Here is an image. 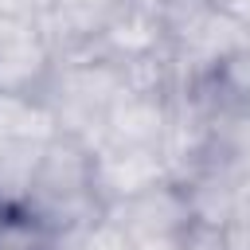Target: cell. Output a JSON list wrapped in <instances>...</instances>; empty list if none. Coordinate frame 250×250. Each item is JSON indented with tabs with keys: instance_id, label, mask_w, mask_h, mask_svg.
<instances>
[{
	"instance_id": "12",
	"label": "cell",
	"mask_w": 250,
	"mask_h": 250,
	"mask_svg": "<svg viewBox=\"0 0 250 250\" xmlns=\"http://www.w3.org/2000/svg\"><path fill=\"white\" fill-rule=\"evenodd\" d=\"M176 250H227V246H223V234H219V230H211V227H199V223H195V227L180 238V246H176Z\"/></svg>"
},
{
	"instance_id": "16",
	"label": "cell",
	"mask_w": 250,
	"mask_h": 250,
	"mask_svg": "<svg viewBox=\"0 0 250 250\" xmlns=\"http://www.w3.org/2000/svg\"><path fill=\"white\" fill-rule=\"evenodd\" d=\"M215 4H223V0H215Z\"/></svg>"
},
{
	"instance_id": "11",
	"label": "cell",
	"mask_w": 250,
	"mask_h": 250,
	"mask_svg": "<svg viewBox=\"0 0 250 250\" xmlns=\"http://www.w3.org/2000/svg\"><path fill=\"white\" fill-rule=\"evenodd\" d=\"M55 0H0V16L8 20H31V23H43L51 16Z\"/></svg>"
},
{
	"instance_id": "5",
	"label": "cell",
	"mask_w": 250,
	"mask_h": 250,
	"mask_svg": "<svg viewBox=\"0 0 250 250\" xmlns=\"http://www.w3.org/2000/svg\"><path fill=\"white\" fill-rule=\"evenodd\" d=\"M90 47L98 55L113 59V62H133V59L168 51V31H164L160 0H125L109 16V23L98 31V39Z\"/></svg>"
},
{
	"instance_id": "14",
	"label": "cell",
	"mask_w": 250,
	"mask_h": 250,
	"mask_svg": "<svg viewBox=\"0 0 250 250\" xmlns=\"http://www.w3.org/2000/svg\"><path fill=\"white\" fill-rule=\"evenodd\" d=\"M238 195L242 203H250V160H238Z\"/></svg>"
},
{
	"instance_id": "15",
	"label": "cell",
	"mask_w": 250,
	"mask_h": 250,
	"mask_svg": "<svg viewBox=\"0 0 250 250\" xmlns=\"http://www.w3.org/2000/svg\"><path fill=\"white\" fill-rule=\"evenodd\" d=\"M246 117H250V109H246Z\"/></svg>"
},
{
	"instance_id": "7",
	"label": "cell",
	"mask_w": 250,
	"mask_h": 250,
	"mask_svg": "<svg viewBox=\"0 0 250 250\" xmlns=\"http://www.w3.org/2000/svg\"><path fill=\"white\" fill-rule=\"evenodd\" d=\"M43 148L47 141H31V137L0 141V207L4 211L27 207L39 164H43Z\"/></svg>"
},
{
	"instance_id": "4",
	"label": "cell",
	"mask_w": 250,
	"mask_h": 250,
	"mask_svg": "<svg viewBox=\"0 0 250 250\" xmlns=\"http://www.w3.org/2000/svg\"><path fill=\"white\" fill-rule=\"evenodd\" d=\"M176 102L172 94H141L125 90L105 121H102V141L98 145H129V148H164V137L172 129Z\"/></svg>"
},
{
	"instance_id": "2",
	"label": "cell",
	"mask_w": 250,
	"mask_h": 250,
	"mask_svg": "<svg viewBox=\"0 0 250 250\" xmlns=\"http://www.w3.org/2000/svg\"><path fill=\"white\" fill-rule=\"evenodd\" d=\"M55 70V47L43 23L0 16V94H43Z\"/></svg>"
},
{
	"instance_id": "3",
	"label": "cell",
	"mask_w": 250,
	"mask_h": 250,
	"mask_svg": "<svg viewBox=\"0 0 250 250\" xmlns=\"http://www.w3.org/2000/svg\"><path fill=\"white\" fill-rule=\"evenodd\" d=\"M164 180H176L164 148H129V145H94V191L102 207L148 191Z\"/></svg>"
},
{
	"instance_id": "9",
	"label": "cell",
	"mask_w": 250,
	"mask_h": 250,
	"mask_svg": "<svg viewBox=\"0 0 250 250\" xmlns=\"http://www.w3.org/2000/svg\"><path fill=\"white\" fill-rule=\"evenodd\" d=\"M74 250H137V242H133L117 223H109V219L102 215L98 223H90V227L78 234Z\"/></svg>"
},
{
	"instance_id": "8",
	"label": "cell",
	"mask_w": 250,
	"mask_h": 250,
	"mask_svg": "<svg viewBox=\"0 0 250 250\" xmlns=\"http://www.w3.org/2000/svg\"><path fill=\"white\" fill-rule=\"evenodd\" d=\"M55 133L59 121L43 94H0V141H16V137L51 141Z\"/></svg>"
},
{
	"instance_id": "10",
	"label": "cell",
	"mask_w": 250,
	"mask_h": 250,
	"mask_svg": "<svg viewBox=\"0 0 250 250\" xmlns=\"http://www.w3.org/2000/svg\"><path fill=\"white\" fill-rule=\"evenodd\" d=\"M223 246L227 250H250V203H238L234 215L223 223Z\"/></svg>"
},
{
	"instance_id": "13",
	"label": "cell",
	"mask_w": 250,
	"mask_h": 250,
	"mask_svg": "<svg viewBox=\"0 0 250 250\" xmlns=\"http://www.w3.org/2000/svg\"><path fill=\"white\" fill-rule=\"evenodd\" d=\"M223 8H227L242 27H250V0H223Z\"/></svg>"
},
{
	"instance_id": "17",
	"label": "cell",
	"mask_w": 250,
	"mask_h": 250,
	"mask_svg": "<svg viewBox=\"0 0 250 250\" xmlns=\"http://www.w3.org/2000/svg\"><path fill=\"white\" fill-rule=\"evenodd\" d=\"M0 211H4V207H0Z\"/></svg>"
},
{
	"instance_id": "1",
	"label": "cell",
	"mask_w": 250,
	"mask_h": 250,
	"mask_svg": "<svg viewBox=\"0 0 250 250\" xmlns=\"http://www.w3.org/2000/svg\"><path fill=\"white\" fill-rule=\"evenodd\" d=\"M105 219L117 223L133 242H180L195 227L188 188L180 180H164L148 191H137L129 199L109 203Z\"/></svg>"
},
{
	"instance_id": "6",
	"label": "cell",
	"mask_w": 250,
	"mask_h": 250,
	"mask_svg": "<svg viewBox=\"0 0 250 250\" xmlns=\"http://www.w3.org/2000/svg\"><path fill=\"white\" fill-rule=\"evenodd\" d=\"M121 4L125 0H55L51 16L43 20V31L55 47V59L90 47Z\"/></svg>"
}]
</instances>
